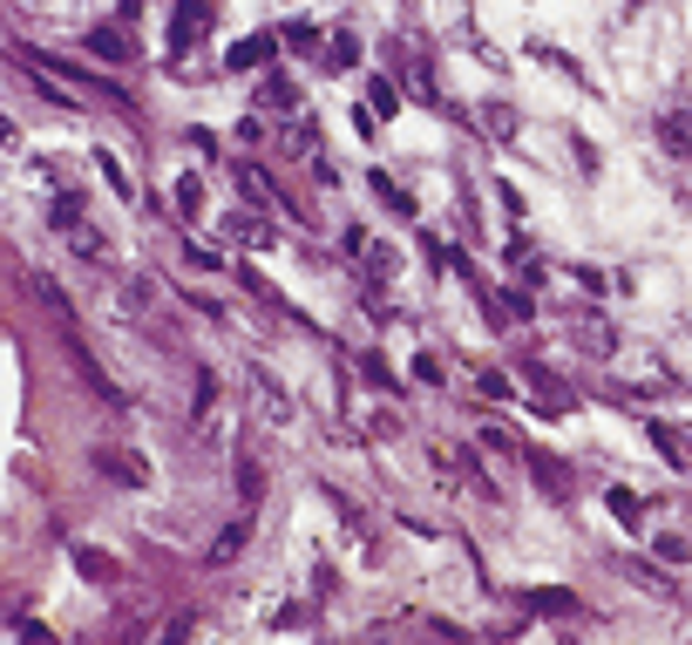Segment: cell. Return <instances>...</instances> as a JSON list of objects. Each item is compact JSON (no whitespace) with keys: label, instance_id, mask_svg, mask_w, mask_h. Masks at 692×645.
I'll return each instance as SVG.
<instances>
[{"label":"cell","instance_id":"6da1fadb","mask_svg":"<svg viewBox=\"0 0 692 645\" xmlns=\"http://www.w3.org/2000/svg\"><path fill=\"white\" fill-rule=\"evenodd\" d=\"M55 231L68 238V252L75 259H89V265H116V238L75 205V197H55Z\"/></svg>","mask_w":692,"mask_h":645},{"label":"cell","instance_id":"7a4b0ae2","mask_svg":"<svg viewBox=\"0 0 692 645\" xmlns=\"http://www.w3.org/2000/svg\"><path fill=\"white\" fill-rule=\"evenodd\" d=\"M244 381H252V408H259V422H272V428H293V422H299V401L285 394V381H278L272 368H259V360H252V368H244Z\"/></svg>","mask_w":692,"mask_h":645},{"label":"cell","instance_id":"3957f363","mask_svg":"<svg viewBox=\"0 0 692 645\" xmlns=\"http://www.w3.org/2000/svg\"><path fill=\"white\" fill-rule=\"evenodd\" d=\"M570 347L591 353V360H611V353H618V334H611L597 313H570Z\"/></svg>","mask_w":692,"mask_h":645},{"label":"cell","instance_id":"277c9868","mask_svg":"<svg viewBox=\"0 0 692 645\" xmlns=\"http://www.w3.org/2000/svg\"><path fill=\"white\" fill-rule=\"evenodd\" d=\"M659 143H666V156L692 164V109H685V102H666V109H659Z\"/></svg>","mask_w":692,"mask_h":645},{"label":"cell","instance_id":"5b68a950","mask_svg":"<svg viewBox=\"0 0 692 645\" xmlns=\"http://www.w3.org/2000/svg\"><path fill=\"white\" fill-rule=\"evenodd\" d=\"M96 469H102L109 482H122V490H143V482H150V462L130 456V449H96Z\"/></svg>","mask_w":692,"mask_h":645},{"label":"cell","instance_id":"8992f818","mask_svg":"<svg viewBox=\"0 0 692 645\" xmlns=\"http://www.w3.org/2000/svg\"><path fill=\"white\" fill-rule=\"evenodd\" d=\"M651 441L672 469H692V422H651Z\"/></svg>","mask_w":692,"mask_h":645},{"label":"cell","instance_id":"52a82bcc","mask_svg":"<svg viewBox=\"0 0 692 645\" xmlns=\"http://www.w3.org/2000/svg\"><path fill=\"white\" fill-rule=\"evenodd\" d=\"M394 83L415 96V102H441V96H435V75H428L421 55H400V48H394Z\"/></svg>","mask_w":692,"mask_h":645},{"label":"cell","instance_id":"ba28073f","mask_svg":"<svg viewBox=\"0 0 692 645\" xmlns=\"http://www.w3.org/2000/svg\"><path fill=\"white\" fill-rule=\"evenodd\" d=\"M224 238H231V245H252V252L278 245V231H272L259 211H231V218H224Z\"/></svg>","mask_w":692,"mask_h":645},{"label":"cell","instance_id":"9c48e42d","mask_svg":"<svg viewBox=\"0 0 692 645\" xmlns=\"http://www.w3.org/2000/svg\"><path fill=\"white\" fill-rule=\"evenodd\" d=\"M523 462H529V475H537V490H543L550 503H563V496H570V475H563V462H557V456L523 449Z\"/></svg>","mask_w":692,"mask_h":645},{"label":"cell","instance_id":"30bf717a","mask_svg":"<svg viewBox=\"0 0 692 645\" xmlns=\"http://www.w3.org/2000/svg\"><path fill=\"white\" fill-rule=\"evenodd\" d=\"M244 544H252V516H244V523H224L218 544L204 550V564H211V571H224V564H238V557H244Z\"/></svg>","mask_w":692,"mask_h":645},{"label":"cell","instance_id":"8fae6325","mask_svg":"<svg viewBox=\"0 0 692 645\" xmlns=\"http://www.w3.org/2000/svg\"><path fill=\"white\" fill-rule=\"evenodd\" d=\"M482 130H488V136H496V143H516V130H523V123H516V102H503V96H488V102H482Z\"/></svg>","mask_w":692,"mask_h":645},{"label":"cell","instance_id":"7c38bea8","mask_svg":"<svg viewBox=\"0 0 692 645\" xmlns=\"http://www.w3.org/2000/svg\"><path fill=\"white\" fill-rule=\"evenodd\" d=\"M75 571H81V578H89V584H116V578H122V564H116V557H102V550H89V544H81V550H75Z\"/></svg>","mask_w":692,"mask_h":645},{"label":"cell","instance_id":"4fadbf2b","mask_svg":"<svg viewBox=\"0 0 692 645\" xmlns=\"http://www.w3.org/2000/svg\"><path fill=\"white\" fill-rule=\"evenodd\" d=\"M272 48H278L272 34H252V42H238V48H231V68H238V75H252V68L272 62Z\"/></svg>","mask_w":692,"mask_h":645},{"label":"cell","instance_id":"5bb4252c","mask_svg":"<svg viewBox=\"0 0 692 645\" xmlns=\"http://www.w3.org/2000/svg\"><path fill=\"white\" fill-rule=\"evenodd\" d=\"M211 28V0H177V42H197Z\"/></svg>","mask_w":692,"mask_h":645},{"label":"cell","instance_id":"9a60e30c","mask_svg":"<svg viewBox=\"0 0 692 645\" xmlns=\"http://www.w3.org/2000/svg\"><path fill=\"white\" fill-rule=\"evenodd\" d=\"M578 591H529V612H543V619H570V612H578Z\"/></svg>","mask_w":692,"mask_h":645},{"label":"cell","instance_id":"2e32d148","mask_svg":"<svg viewBox=\"0 0 692 645\" xmlns=\"http://www.w3.org/2000/svg\"><path fill=\"white\" fill-rule=\"evenodd\" d=\"M604 503H611V516H618L625 531H638V523H645V503H638V490H625V482H618V490H611Z\"/></svg>","mask_w":692,"mask_h":645},{"label":"cell","instance_id":"e0dca14e","mask_svg":"<svg viewBox=\"0 0 692 645\" xmlns=\"http://www.w3.org/2000/svg\"><path fill=\"white\" fill-rule=\"evenodd\" d=\"M353 62H360V42L347 28H333V34H326V68H353Z\"/></svg>","mask_w":692,"mask_h":645},{"label":"cell","instance_id":"ac0fdd59","mask_svg":"<svg viewBox=\"0 0 692 645\" xmlns=\"http://www.w3.org/2000/svg\"><path fill=\"white\" fill-rule=\"evenodd\" d=\"M96 171L109 177V190H116V197H130V205H136V177H130V171H122V164H116V156H109V150H96Z\"/></svg>","mask_w":692,"mask_h":645},{"label":"cell","instance_id":"d6986e66","mask_svg":"<svg viewBox=\"0 0 692 645\" xmlns=\"http://www.w3.org/2000/svg\"><path fill=\"white\" fill-rule=\"evenodd\" d=\"M89 48H96L102 62H130V42H122L116 28H96V34H89Z\"/></svg>","mask_w":692,"mask_h":645},{"label":"cell","instance_id":"ffe728a7","mask_svg":"<svg viewBox=\"0 0 692 645\" xmlns=\"http://www.w3.org/2000/svg\"><path fill=\"white\" fill-rule=\"evenodd\" d=\"M374 190H381V205H387V211H400V218L415 211V197H407V190H400V184H394L387 171H374Z\"/></svg>","mask_w":692,"mask_h":645},{"label":"cell","instance_id":"44dd1931","mask_svg":"<svg viewBox=\"0 0 692 645\" xmlns=\"http://www.w3.org/2000/svg\"><path fill=\"white\" fill-rule=\"evenodd\" d=\"M293 102H299V89L285 83V75H272V83L259 89V109H293Z\"/></svg>","mask_w":692,"mask_h":645},{"label":"cell","instance_id":"7402d4cb","mask_svg":"<svg viewBox=\"0 0 692 645\" xmlns=\"http://www.w3.org/2000/svg\"><path fill=\"white\" fill-rule=\"evenodd\" d=\"M651 550H659L666 564H692V537H679V531H666V537L651 544Z\"/></svg>","mask_w":692,"mask_h":645},{"label":"cell","instance_id":"603a6c76","mask_svg":"<svg viewBox=\"0 0 692 645\" xmlns=\"http://www.w3.org/2000/svg\"><path fill=\"white\" fill-rule=\"evenodd\" d=\"M259 490H265V469H259V462H238V496L259 503Z\"/></svg>","mask_w":692,"mask_h":645},{"label":"cell","instance_id":"cb8c5ba5","mask_svg":"<svg viewBox=\"0 0 692 645\" xmlns=\"http://www.w3.org/2000/svg\"><path fill=\"white\" fill-rule=\"evenodd\" d=\"M197 205H204V184H197V177H184V184H177V211H184V218H197Z\"/></svg>","mask_w":692,"mask_h":645},{"label":"cell","instance_id":"d4e9b609","mask_svg":"<svg viewBox=\"0 0 692 645\" xmlns=\"http://www.w3.org/2000/svg\"><path fill=\"white\" fill-rule=\"evenodd\" d=\"M618 571H625V578H631V584H645V591H672V584H666V578H659V571H645V564H618Z\"/></svg>","mask_w":692,"mask_h":645},{"label":"cell","instance_id":"484cf974","mask_svg":"<svg viewBox=\"0 0 692 645\" xmlns=\"http://www.w3.org/2000/svg\"><path fill=\"white\" fill-rule=\"evenodd\" d=\"M122 306H156V286L150 278H130V286H122Z\"/></svg>","mask_w":692,"mask_h":645},{"label":"cell","instance_id":"4316f807","mask_svg":"<svg viewBox=\"0 0 692 645\" xmlns=\"http://www.w3.org/2000/svg\"><path fill=\"white\" fill-rule=\"evenodd\" d=\"M570 278H578L584 293H604V272H591V265H570Z\"/></svg>","mask_w":692,"mask_h":645},{"label":"cell","instance_id":"83f0119b","mask_svg":"<svg viewBox=\"0 0 692 645\" xmlns=\"http://www.w3.org/2000/svg\"><path fill=\"white\" fill-rule=\"evenodd\" d=\"M394 102H400V96H394V83H374V109H381V116H394Z\"/></svg>","mask_w":692,"mask_h":645}]
</instances>
